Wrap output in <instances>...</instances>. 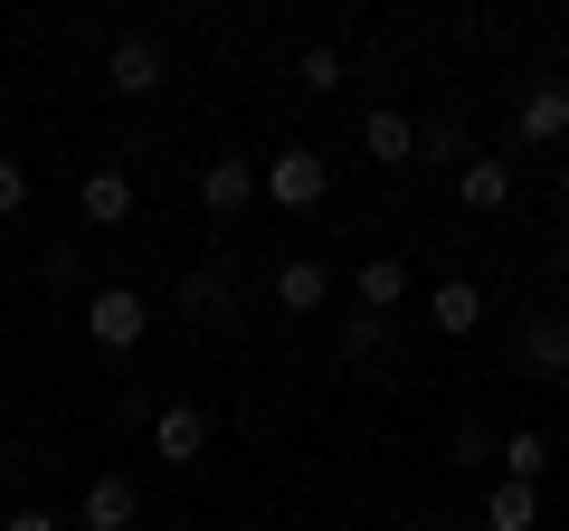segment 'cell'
Masks as SVG:
<instances>
[{"label":"cell","instance_id":"cell-13","mask_svg":"<svg viewBox=\"0 0 569 531\" xmlns=\"http://www.w3.org/2000/svg\"><path fill=\"white\" fill-rule=\"evenodd\" d=\"M493 465H503V484H531V493H541V474H550V437H541V428H512L503 447H493Z\"/></svg>","mask_w":569,"mask_h":531},{"label":"cell","instance_id":"cell-23","mask_svg":"<svg viewBox=\"0 0 569 531\" xmlns=\"http://www.w3.org/2000/svg\"><path fill=\"white\" fill-rule=\"evenodd\" d=\"M560 219H569V171H560Z\"/></svg>","mask_w":569,"mask_h":531},{"label":"cell","instance_id":"cell-15","mask_svg":"<svg viewBox=\"0 0 569 531\" xmlns=\"http://www.w3.org/2000/svg\"><path fill=\"white\" fill-rule=\"evenodd\" d=\"M522 361L550 370V380H569V313H541V323L522 332Z\"/></svg>","mask_w":569,"mask_h":531},{"label":"cell","instance_id":"cell-2","mask_svg":"<svg viewBox=\"0 0 569 531\" xmlns=\"http://www.w3.org/2000/svg\"><path fill=\"white\" fill-rule=\"evenodd\" d=\"M257 190L276 209H323V190H332V162L323 152H276V162L257 171Z\"/></svg>","mask_w":569,"mask_h":531},{"label":"cell","instance_id":"cell-9","mask_svg":"<svg viewBox=\"0 0 569 531\" xmlns=\"http://www.w3.org/2000/svg\"><path fill=\"white\" fill-rule=\"evenodd\" d=\"M77 209H86V228H123V219H133V171H114V162L86 171V181H77Z\"/></svg>","mask_w":569,"mask_h":531},{"label":"cell","instance_id":"cell-6","mask_svg":"<svg viewBox=\"0 0 569 531\" xmlns=\"http://www.w3.org/2000/svg\"><path fill=\"white\" fill-rule=\"evenodd\" d=\"M456 200H466L475 219L512 209V162H503V152H466V162H456Z\"/></svg>","mask_w":569,"mask_h":531},{"label":"cell","instance_id":"cell-17","mask_svg":"<svg viewBox=\"0 0 569 531\" xmlns=\"http://www.w3.org/2000/svg\"><path fill=\"white\" fill-rule=\"evenodd\" d=\"M418 162H466V123H456V114H427L418 123Z\"/></svg>","mask_w":569,"mask_h":531},{"label":"cell","instance_id":"cell-12","mask_svg":"<svg viewBox=\"0 0 569 531\" xmlns=\"http://www.w3.org/2000/svg\"><path fill=\"white\" fill-rule=\"evenodd\" d=\"M361 152H370V162H389V171H399V162H418V123H408L399 104H380V114L361 123Z\"/></svg>","mask_w":569,"mask_h":531},{"label":"cell","instance_id":"cell-5","mask_svg":"<svg viewBox=\"0 0 569 531\" xmlns=\"http://www.w3.org/2000/svg\"><path fill=\"white\" fill-rule=\"evenodd\" d=\"M247 200H257V162H247V152H209L200 209H209V219H247Z\"/></svg>","mask_w":569,"mask_h":531},{"label":"cell","instance_id":"cell-21","mask_svg":"<svg viewBox=\"0 0 569 531\" xmlns=\"http://www.w3.org/2000/svg\"><path fill=\"white\" fill-rule=\"evenodd\" d=\"M219 294H228L219 275H190V285H181V304H190V313H200V323H209V313H219Z\"/></svg>","mask_w":569,"mask_h":531},{"label":"cell","instance_id":"cell-20","mask_svg":"<svg viewBox=\"0 0 569 531\" xmlns=\"http://www.w3.org/2000/svg\"><path fill=\"white\" fill-rule=\"evenodd\" d=\"M20 209H29V171L0 152V219H20Z\"/></svg>","mask_w":569,"mask_h":531},{"label":"cell","instance_id":"cell-22","mask_svg":"<svg viewBox=\"0 0 569 531\" xmlns=\"http://www.w3.org/2000/svg\"><path fill=\"white\" fill-rule=\"evenodd\" d=\"M0 531H58V512H39V503H20V512H10V522H0Z\"/></svg>","mask_w":569,"mask_h":531},{"label":"cell","instance_id":"cell-16","mask_svg":"<svg viewBox=\"0 0 569 531\" xmlns=\"http://www.w3.org/2000/svg\"><path fill=\"white\" fill-rule=\"evenodd\" d=\"M531 522H541V493L531 484H493L485 493V531H531Z\"/></svg>","mask_w":569,"mask_h":531},{"label":"cell","instance_id":"cell-7","mask_svg":"<svg viewBox=\"0 0 569 531\" xmlns=\"http://www.w3.org/2000/svg\"><path fill=\"white\" fill-rule=\"evenodd\" d=\"M133 512H142L133 474H86V503H77L86 531H133Z\"/></svg>","mask_w":569,"mask_h":531},{"label":"cell","instance_id":"cell-19","mask_svg":"<svg viewBox=\"0 0 569 531\" xmlns=\"http://www.w3.org/2000/svg\"><path fill=\"white\" fill-rule=\"evenodd\" d=\"M295 77H305L313 96H332V86H342V48H305V67H295Z\"/></svg>","mask_w":569,"mask_h":531},{"label":"cell","instance_id":"cell-8","mask_svg":"<svg viewBox=\"0 0 569 531\" xmlns=\"http://www.w3.org/2000/svg\"><path fill=\"white\" fill-rule=\"evenodd\" d=\"M512 133H522L531 152H541V143H569V86H560V77H550V86H531V96H522V114H512Z\"/></svg>","mask_w":569,"mask_h":531},{"label":"cell","instance_id":"cell-10","mask_svg":"<svg viewBox=\"0 0 569 531\" xmlns=\"http://www.w3.org/2000/svg\"><path fill=\"white\" fill-rule=\"evenodd\" d=\"M323 304H332L323 257H284V266H276V313H323Z\"/></svg>","mask_w":569,"mask_h":531},{"label":"cell","instance_id":"cell-24","mask_svg":"<svg viewBox=\"0 0 569 531\" xmlns=\"http://www.w3.org/2000/svg\"><path fill=\"white\" fill-rule=\"evenodd\" d=\"M408 531H447V522H408Z\"/></svg>","mask_w":569,"mask_h":531},{"label":"cell","instance_id":"cell-4","mask_svg":"<svg viewBox=\"0 0 569 531\" xmlns=\"http://www.w3.org/2000/svg\"><path fill=\"white\" fill-rule=\"evenodd\" d=\"M152 455H162V465H200V455H209V409H200V399L152 409Z\"/></svg>","mask_w":569,"mask_h":531},{"label":"cell","instance_id":"cell-14","mask_svg":"<svg viewBox=\"0 0 569 531\" xmlns=\"http://www.w3.org/2000/svg\"><path fill=\"white\" fill-rule=\"evenodd\" d=\"M427 323L447 332V342H466V332L485 323V294H475L466 275H456V285H437V294H427Z\"/></svg>","mask_w":569,"mask_h":531},{"label":"cell","instance_id":"cell-18","mask_svg":"<svg viewBox=\"0 0 569 531\" xmlns=\"http://www.w3.org/2000/svg\"><path fill=\"white\" fill-rule=\"evenodd\" d=\"M380 342H389V323H380V313H351V323H342V361H351V370H370V361H380Z\"/></svg>","mask_w":569,"mask_h":531},{"label":"cell","instance_id":"cell-1","mask_svg":"<svg viewBox=\"0 0 569 531\" xmlns=\"http://www.w3.org/2000/svg\"><path fill=\"white\" fill-rule=\"evenodd\" d=\"M86 332H96V351H133L142 332H152V304H142L133 285H96L86 294Z\"/></svg>","mask_w":569,"mask_h":531},{"label":"cell","instance_id":"cell-11","mask_svg":"<svg viewBox=\"0 0 569 531\" xmlns=\"http://www.w3.org/2000/svg\"><path fill=\"white\" fill-rule=\"evenodd\" d=\"M351 294H361V313H380V323H389V313L408 304V257H370L361 275H351Z\"/></svg>","mask_w":569,"mask_h":531},{"label":"cell","instance_id":"cell-3","mask_svg":"<svg viewBox=\"0 0 569 531\" xmlns=\"http://www.w3.org/2000/svg\"><path fill=\"white\" fill-rule=\"evenodd\" d=\"M162 77H171V58H162L152 29H123V39L104 48V86H114V96H152Z\"/></svg>","mask_w":569,"mask_h":531},{"label":"cell","instance_id":"cell-25","mask_svg":"<svg viewBox=\"0 0 569 531\" xmlns=\"http://www.w3.org/2000/svg\"><path fill=\"white\" fill-rule=\"evenodd\" d=\"M0 447H10V418H0Z\"/></svg>","mask_w":569,"mask_h":531}]
</instances>
